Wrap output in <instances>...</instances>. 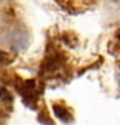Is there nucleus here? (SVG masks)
Returning a JSON list of instances; mask_svg holds the SVG:
<instances>
[]
</instances>
